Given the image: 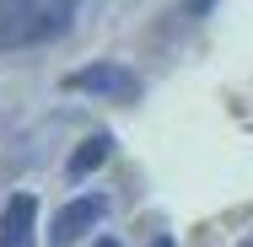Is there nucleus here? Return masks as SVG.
I'll return each instance as SVG.
<instances>
[{
	"mask_svg": "<svg viewBox=\"0 0 253 247\" xmlns=\"http://www.w3.org/2000/svg\"><path fill=\"white\" fill-rule=\"evenodd\" d=\"M81 0H0V49H38L76 22Z\"/></svg>",
	"mask_w": 253,
	"mask_h": 247,
	"instance_id": "1",
	"label": "nucleus"
},
{
	"mask_svg": "<svg viewBox=\"0 0 253 247\" xmlns=\"http://www.w3.org/2000/svg\"><path fill=\"white\" fill-rule=\"evenodd\" d=\"M59 86H65V92H81V97H113V102H135L140 97V75L124 70V65H86V70H70Z\"/></svg>",
	"mask_w": 253,
	"mask_h": 247,
	"instance_id": "2",
	"label": "nucleus"
},
{
	"mask_svg": "<svg viewBox=\"0 0 253 247\" xmlns=\"http://www.w3.org/2000/svg\"><path fill=\"white\" fill-rule=\"evenodd\" d=\"M102 210H108L102 199H76V204H65V210L54 215V226H49V247H70L81 231H92L102 220Z\"/></svg>",
	"mask_w": 253,
	"mask_h": 247,
	"instance_id": "3",
	"label": "nucleus"
},
{
	"mask_svg": "<svg viewBox=\"0 0 253 247\" xmlns=\"http://www.w3.org/2000/svg\"><path fill=\"white\" fill-rule=\"evenodd\" d=\"M33 220H38V199L11 194L5 210H0V247H27L33 242Z\"/></svg>",
	"mask_w": 253,
	"mask_h": 247,
	"instance_id": "4",
	"label": "nucleus"
},
{
	"mask_svg": "<svg viewBox=\"0 0 253 247\" xmlns=\"http://www.w3.org/2000/svg\"><path fill=\"white\" fill-rule=\"evenodd\" d=\"M108 156H113V135H108V129H97V135H86V140H81V150L65 161V177H70V183H76V177H92Z\"/></svg>",
	"mask_w": 253,
	"mask_h": 247,
	"instance_id": "5",
	"label": "nucleus"
},
{
	"mask_svg": "<svg viewBox=\"0 0 253 247\" xmlns=\"http://www.w3.org/2000/svg\"><path fill=\"white\" fill-rule=\"evenodd\" d=\"M210 5H215V0H183V11H189V16H205Z\"/></svg>",
	"mask_w": 253,
	"mask_h": 247,
	"instance_id": "6",
	"label": "nucleus"
},
{
	"mask_svg": "<svg viewBox=\"0 0 253 247\" xmlns=\"http://www.w3.org/2000/svg\"><path fill=\"white\" fill-rule=\"evenodd\" d=\"M151 247H178V242H172V237H156V242Z\"/></svg>",
	"mask_w": 253,
	"mask_h": 247,
	"instance_id": "7",
	"label": "nucleus"
},
{
	"mask_svg": "<svg viewBox=\"0 0 253 247\" xmlns=\"http://www.w3.org/2000/svg\"><path fill=\"white\" fill-rule=\"evenodd\" d=\"M92 247H119V237H102V242H92Z\"/></svg>",
	"mask_w": 253,
	"mask_h": 247,
	"instance_id": "8",
	"label": "nucleus"
},
{
	"mask_svg": "<svg viewBox=\"0 0 253 247\" xmlns=\"http://www.w3.org/2000/svg\"><path fill=\"white\" fill-rule=\"evenodd\" d=\"M243 247H253V242H243Z\"/></svg>",
	"mask_w": 253,
	"mask_h": 247,
	"instance_id": "9",
	"label": "nucleus"
}]
</instances>
